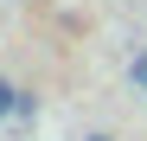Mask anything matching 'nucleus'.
I'll use <instances>...</instances> for the list:
<instances>
[{"label":"nucleus","mask_w":147,"mask_h":141,"mask_svg":"<svg viewBox=\"0 0 147 141\" xmlns=\"http://www.w3.org/2000/svg\"><path fill=\"white\" fill-rule=\"evenodd\" d=\"M32 115H38V103L19 90V103H13V128H32Z\"/></svg>","instance_id":"1"},{"label":"nucleus","mask_w":147,"mask_h":141,"mask_svg":"<svg viewBox=\"0 0 147 141\" xmlns=\"http://www.w3.org/2000/svg\"><path fill=\"white\" fill-rule=\"evenodd\" d=\"M13 103H19V90H13L7 77H0V122H13Z\"/></svg>","instance_id":"2"},{"label":"nucleus","mask_w":147,"mask_h":141,"mask_svg":"<svg viewBox=\"0 0 147 141\" xmlns=\"http://www.w3.org/2000/svg\"><path fill=\"white\" fill-rule=\"evenodd\" d=\"M128 77H134V83H147V52H141V58L128 64Z\"/></svg>","instance_id":"3"},{"label":"nucleus","mask_w":147,"mask_h":141,"mask_svg":"<svg viewBox=\"0 0 147 141\" xmlns=\"http://www.w3.org/2000/svg\"><path fill=\"white\" fill-rule=\"evenodd\" d=\"M83 141H115V135H102V128H96V135H83Z\"/></svg>","instance_id":"4"},{"label":"nucleus","mask_w":147,"mask_h":141,"mask_svg":"<svg viewBox=\"0 0 147 141\" xmlns=\"http://www.w3.org/2000/svg\"><path fill=\"white\" fill-rule=\"evenodd\" d=\"M141 90H147V83H141Z\"/></svg>","instance_id":"5"}]
</instances>
